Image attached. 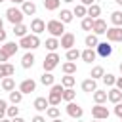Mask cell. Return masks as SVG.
I'll list each match as a JSON object with an SVG mask.
<instances>
[{
    "label": "cell",
    "mask_w": 122,
    "mask_h": 122,
    "mask_svg": "<svg viewBox=\"0 0 122 122\" xmlns=\"http://www.w3.org/2000/svg\"><path fill=\"white\" fill-rule=\"evenodd\" d=\"M63 92H65L63 84H53V86H51V90H50V93H48L50 107H57V105L61 103V99H63Z\"/></svg>",
    "instance_id": "obj_1"
},
{
    "label": "cell",
    "mask_w": 122,
    "mask_h": 122,
    "mask_svg": "<svg viewBox=\"0 0 122 122\" xmlns=\"http://www.w3.org/2000/svg\"><path fill=\"white\" fill-rule=\"evenodd\" d=\"M46 30H48L53 38H59V36L65 34V23H61L59 19H51V21H48Z\"/></svg>",
    "instance_id": "obj_2"
},
{
    "label": "cell",
    "mask_w": 122,
    "mask_h": 122,
    "mask_svg": "<svg viewBox=\"0 0 122 122\" xmlns=\"http://www.w3.org/2000/svg\"><path fill=\"white\" fill-rule=\"evenodd\" d=\"M6 17H8V21H10L11 25H21V23H23L25 13H23L19 8L11 6V8H8V10H6Z\"/></svg>",
    "instance_id": "obj_3"
},
{
    "label": "cell",
    "mask_w": 122,
    "mask_h": 122,
    "mask_svg": "<svg viewBox=\"0 0 122 122\" xmlns=\"http://www.w3.org/2000/svg\"><path fill=\"white\" fill-rule=\"evenodd\" d=\"M38 46H40L38 34H27L19 40V48H25V50H36Z\"/></svg>",
    "instance_id": "obj_4"
},
{
    "label": "cell",
    "mask_w": 122,
    "mask_h": 122,
    "mask_svg": "<svg viewBox=\"0 0 122 122\" xmlns=\"http://www.w3.org/2000/svg\"><path fill=\"white\" fill-rule=\"evenodd\" d=\"M57 65H59V55H57L55 51H50V53L44 57V63H42V67H44V72H50V71H53Z\"/></svg>",
    "instance_id": "obj_5"
},
{
    "label": "cell",
    "mask_w": 122,
    "mask_h": 122,
    "mask_svg": "<svg viewBox=\"0 0 122 122\" xmlns=\"http://www.w3.org/2000/svg\"><path fill=\"white\" fill-rule=\"evenodd\" d=\"M67 114L71 116V118H76V120H80L82 118V114H84V109L78 105V103H67Z\"/></svg>",
    "instance_id": "obj_6"
},
{
    "label": "cell",
    "mask_w": 122,
    "mask_h": 122,
    "mask_svg": "<svg viewBox=\"0 0 122 122\" xmlns=\"http://www.w3.org/2000/svg\"><path fill=\"white\" fill-rule=\"evenodd\" d=\"M74 42H76V38H74V34L72 32H65L63 36H61V40H59V46L63 48V50H72L74 48Z\"/></svg>",
    "instance_id": "obj_7"
},
{
    "label": "cell",
    "mask_w": 122,
    "mask_h": 122,
    "mask_svg": "<svg viewBox=\"0 0 122 122\" xmlns=\"http://www.w3.org/2000/svg\"><path fill=\"white\" fill-rule=\"evenodd\" d=\"M92 116L95 120H105V118H109V109L103 105H95V107H92Z\"/></svg>",
    "instance_id": "obj_8"
},
{
    "label": "cell",
    "mask_w": 122,
    "mask_h": 122,
    "mask_svg": "<svg viewBox=\"0 0 122 122\" xmlns=\"http://www.w3.org/2000/svg\"><path fill=\"white\" fill-rule=\"evenodd\" d=\"M107 40L109 42H122V29L120 27H111L107 29Z\"/></svg>",
    "instance_id": "obj_9"
},
{
    "label": "cell",
    "mask_w": 122,
    "mask_h": 122,
    "mask_svg": "<svg viewBox=\"0 0 122 122\" xmlns=\"http://www.w3.org/2000/svg\"><path fill=\"white\" fill-rule=\"evenodd\" d=\"M95 51H97V55L99 57H111V53H112V48H111V44L109 42H99L97 44V48H95Z\"/></svg>",
    "instance_id": "obj_10"
},
{
    "label": "cell",
    "mask_w": 122,
    "mask_h": 122,
    "mask_svg": "<svg viewBox=\"0 0 122 122\" xmlns=\"http://www.w3.org/2000/svg\"><path fill=\"white\" fill-rule=\"evenodd\" d=\"M93 34H105L107 32V21L105 19H101V17H97V19H93Z\"/></svg>",
    "instance_id": "obj_11"
},
{
    "label": "cell",
    "mask_w": 122,
    "mask_h": 122,
    "mask_svg": "<svg viewBox=\"0 0 122 122\" xmlns=\"http://www.w3.org/2000/svg\"><path fill=\"white\" fill-rule=\"evenodd\" d=\"M36 90V82L32 80V78H27V80H23L21 84H19V92L21 93H30V92H34Z\"/></svg>",
    "instance_id": "obj_12"
},
{
    "label": "cell",
    "mask_w": 122,
    "mask_h": 122,
    "mask_svg": "<svg viewBox=\"0 0 122 122\" xmlns=\"http://www.w3.org/2000/svg\"><path fill=\"white\" fill-rule=\"evenodd\" d=\"M30 30H32V34H40V32H44L46 30V23L42 21V19H32L30 21Z\"/></svg>",
    "instance_id": "obj_13"
},
{
    "label": "cell",
    "mask_w": 122,
    "mask_h": 122,
    "mask_svg": "<svg viewBox=\"0 0 122 122\" xmlns=\"http://www.w3.org/2000/svg\"><path fill=\"white\" fill-rule=\"evenodd\" d=\"M0 50L8 55V57H11V55H15L17 53V50H19V44H15V42H6L4 46H0Z\"/></svg>",
    "instance_id": "obj_14"
},
{
    "label": "cell",
    "mask_w": 122,
    "mask_h": 122,
    "mask_svg": "<svg viewBox=\"0 0 122 122\" xmlns=\"http://www.w3.org/2000/svg\"><path fill=\"white\" fill-rule=\"evenodd\" d=\"M15 74V67L10 63H0V78H8Z\"/></svg>",
    "instance_id": "obj_15"
},
{
    "label": "cell",
    "mask_w": 122,
    "mask_h": 122,
    "mask_svg": "<svg viewBox=\"0 0 122 122\" xmlns=\"http://www.w3.org/2000/svg\"><path fill=\"white\" fill-rule=\"evenodd\" d=\"M32 107H34L38 112H44V111H48L50 101H48L46 97H36V99H34V103H32Z\"/></svg>",
    "instance_id": "obj_16"
},
{
    "label": "cell",
    "mask_w": 122,
    "mask_h": 122,
    "mask_svg": "<svg viewBox=\"0 0 122 122\" xmlns=\"http://www.w3.org/2000/svg\"><path fill=\"white\" fill-rule=\"evenodd\" d=\"M80 57H82V61H84V63H93V61H95V57H97V51H95V50H92V48H86V50L82 51V55H80Z\"/></svg>",
    "instance_id": "obj_17"
},
{
    "label": "cell",
    "mask_w": 122,
    "mask_h": 122,
    "mask_svg": "<svg viewBox=\"0 0 122 122\" xmlns=\"http://www.w3.org/2000/svg\"><path fill=\"white\" fill-rule=\"evenodd\" d=\"M21 11H23L25 15H34V13H36V4H34L32 0H25Z\"/></svg>",
    "instance_id": "obj_18"
},
{
    "label": "cell",
    "mask_w": 122,
    "mask_h": 122,
    "mask_svg": "<svg viewBox=\"0 0 122 122\" xmlns=\"http://www.w3.org/2000/svg\"><path fill=\"white\" fill-rule=\"evenodd\" d=\"M95 90H97V82H95L93 78H86V80L82 82V92L92 93V92H95Z\"/></svg>",
    "instance_id": "obj_19"
},
{
    "label": "cell",
    "mask_w": 122,
    "mask_h": 122,
    "mask_svg": "<svg viewBox=\"0 0 122 122\" xmlns=\"http://www.w3.org/2000/svg\"><path fill=\"white\" fill-rule=\"evenodd\" d=\"M107 95H109V101H111V103H114V105L122 101V92H120L118 88H112L111 92H107Z\"/></svg>",
    "instance_id": "obj_20"
},
{
    "label": "cell",
    "mask_w": 122,
    "mask_h": 122,
    "mask_svg": "<svg viewBox=\"0 0 122 122\" xmlns=\"http://www.w3.org/2000/svg\"><path fill=\"white\" fill-rule=\"evenodd\" d=\"M107 99H109L107 92H101V90H95V92H93V101H95V105H103Z\"/></svg>",
    "instance_id": "obj_21"
},
{
    "label": "cell",
    "mask_w": 122,
    "mask_h": 122,
    "mask_svg": "<svg viewBox=\"0 0 122 122\" xmlns=\"http://www.w3.org/2000/svg\"><path fill=\"white\" fill-rule=\"evenodd\" d=\"M21 65H23V69H30V67L34 65V55H32L30 51H27V53L23 55V59H21Z\"/></svg>",
    "instance_id": "obj_22"
},
{
    "label": "cell",
    "mask_w": 122,
    "mask_h": 122,
    "mask_svg": "<svg viewBox=\"0 0 122 122\" xmlns=\"http://www.w3.org/2000/svg\"><path fill=\"white\" fill-rule=\"evenodd\" d=\"M2 90H4V92H13V90H15V80H13L11 76L2 78Z\"/></svg>",
    "instance_id": "obj_23"
},
{
    "label": "cell",
    "mask_w": 122,
    "mask_h": 122,
    "mask_svg": "<svg viewBox=\"0 0 122 122\" xmlns=\"http://www.w3.org/2000/svg\"><path fill=\"white\" fill-rule=\"evenodd\" d=\"M72 17H74V13L71 10H61V13H59V21L61 23H71Z\"/></svg>",
    "instance_id": "obj_24"
},
{
    "label": "cell",
    "mask_w": 122,
    "mask_h": 122,
    "mask_svg": "<svg viewBox=\"0 0 122 122\" xmlns=\"http://www.w3.org/2000/svg\"><path fill=\"white\" fill-rule=\"evenodd\" d=\"M27 30H29V27L27 25H13V34L15 36H19V38H23V36H27Z\"/></svg>",
    "instance_id": "obj_25"
},
{
    "label": "cell",
    "mask_w": 122,
    "mask_h": 122,
    "mask_svg": "<svg viewBox=\"0 0 122 122\" xmlns=\"http://www.w3.org/2000/svg\"><path fill=\"white\" fill-rule=\"evenodd\" d=\"M101 15V8L97 6V4H92L90 8H88V17H92V19H97Z\"/></svg>",
    "instance_id": "obj_26"
},
{
    "label": "cell",
    "mask_w": 122,
    "mask_h": 122,
    "mask_svg": "<svg viewBox=\"0 0 122 122\" xmlns=\"http://www.w3.org/2000/svg\"><path fill=\"white\" fill-rule=\"evenodd\" d=\"M84 42H86V46H88V48H92V50H95V48H97V44H99L97 34H88Z\"/></svg>",
    "instance_id": "obj_27"
},
{
    "label": "cell",
    "mask_w": 122,
    "mask_h": 122,
    "mask_svg": "<svg viewBox=\"0 0 122 122\" xmlns=\"http://www.w3.org/2000/svg\"><path fill=\"white\" fill-rule=\"evenodd\" d=\"M103 76H105V71H103V67H101V65L93 67V69H92V72H90V78H93V80L103 78Z\"/></svg>",
    "instance_id": "obj_28"
},
{
    "label": "cell",
    "mask_w": 122,
    "mask_h": 122,
    "mask_svg": "<svg viewBox=\"0 0 122 122\" xmlns=\"http://www.w3.org/2000/svg\"><path fill=\"white\" fill-rule=\"evenodd\" d=\"M72 13H74L76 17H82V19H84V17H88V8L82 6V4H78V6L72 10Z\"/></svg>",
    "instance_id": "obj_29"
},
{
    "label": "cell",
    "mask_w": 122,
    "mask_h": 122,
    "mask_svg": "<svg viewBox=\"0 0 122 122\" xmlns=\"http://www.w3.org/2000/svg\"><path fill=\"white\" fill-rule=\"evenodd\" d=\"M63 72L65 74H74L76 72V63H72V61H67V63H63Z\"/></svg>",
    "instance_id": "obj_30"
},
{
    "label": "cell",
    "mask_w": 122,
    "mask_h": 122,
    "mask_svg": "<svg viewBox=\"0 0 122 122\" xmlns=\"http://www.w3.org/2000/svg\"><path fill=\"white\" fill-rule=\"evenodd\" d=\"M74 82H76V78H74L72 74H65V76L61 78V84H63V88H72V86H74Z\"/></svg>",
    "instance_id": "obj_31"
},
{
    "label": "cell",
    "mask_w": 122,
    "mask_h": 122,
    "mask_svg": "<svg viewBox=\"0 0 122 122\" xmlns=\"http://www.w3.org/2000/svg\"><path fill=\"white\" fill-rule=\"evenodd\" d=\"M111 23L114 27H122V11H112L111 13Z\"/></svg>",
    "instance_id": "obj_32"
},
{
    "label": "cell",
    "mask_w": 122,
    "mask_h": 122,
    "mask_svg": "<svg viewBox=\"0 0 122 122\" xmlns=\"http://www.w3.org/2000/svg\"><path fill=\"white\" fill-rule=\"evenodd\" d=\"M53 80H55V78H53L51 72H44V74L40 76V82H42L44 86H53Z\"/></svg>",
    "instance_id": "obj_33"
},
{
    "label": "cell",
    "mask_w": 122,
    "mask_h": 122,
    "mask_svg": "<svg viewBox=\"0 0 122 122\" xmlns=\"http://www.w3.org/2000/svg\"><path fill=\"white\" fill-rule=\"evenodd\" d=\"M74 97H76V92H74L72 88H65V92H63V101L71 103V101H72Z\"/></svg>",
    "instance_id": "obj_34"
},
{
    "label": "cell",
    "mask_w": 122,
    "mask_h": 122,
    "mask_svg": "<svg viewBox=\"0 0 122 122\" xmlns=\"http://www.w3.org/2000/svg\"><path fill=\"white\" fill-rule=\"evenodd\" d=\"M59 6H61V0H44V8H46V10H50V11L57 10Z\"/></svg>",
    "instance_id": "obj_35"
},
{
    "label": "cell",
    "mask_w": 122,
    "mask_h": 122,
    "mask_svg": "<svg viewBox=\"0 0 122 122\" xmlns=\"http://www.w3.org/2000/svg\"><path fill=\"white\" fill-rule=\"evenodd\" d=\"M46 48H48L50 51H55V50L59 48V40H57V38H53V36H51V38H48V40H46Z\"/></svg>",
    "instance_id": "obj_36"
},
{
    "label": "cell",
    "mask_w": 122,
    "mask_h": 122,
    "mask_svg": "<svg viewBox=\"0 0 122 122\" xmlns=\"http://www.w3.org/2000/svg\"><path fill=\"white\" fill-rule=\"evenodd\" d=\"M80 55H82V51H78L76 48H72V50H69V51H67V61H72V63H74Z\"/></svg>",
    "instance_id": "obj_37"
},
{
    "label": "cell",
    "mask_w": 122,
    "mask_h": 122,
    "mask_svg": "<svg viewBox=\"0 0 122 122\" xmlns=\"http://www.w3.org/2000/svg\"><path fill=\"white\" fill-rule=\"evenodd\" d=\"M21 99H23V93H21L19 90H17V92H15V90H13V92H10V101H11L13 105L21 103Z\"/></svg>",
    "instance_id": "obj_38"
},
{
    "label": "cell",
    "mask_w": 122,
    "mask_h": 122,
    "mask_svg": "<svg viewBox=\"0 0 122 122\" xmlns=\"http://www.w3.org/2000/svg\"><path fill=\"white\" fill-rule=\"evenodd\" d=\"M103 82H105V86H116V76L111 74V72H107L103 76Z\"/></svg>",
    "instance_id": "obj_39"
},
{
    "label": "cell",
    "mask_w": 122,
    "mask_h": 122,
    "mask_svg": "<svg viewBox=\"0 0 122 122\" xmlns=\"http://www.w3.org/2000/svg\"><path fill=\"white\" fill-rule=\"evenodd\" d=\"M46 116H50L51 120L59 118V107H48V111H46Z\"/></svg>",
    "instance_id": "obj_40"
},
{
    "label": "cell",
    "mask_w": 122,
    "mask_h": 122,
    "mask_svg": "<svg viewBox=\"0 0 122 122\" xmlns=\"http://www.w3.org/2000/svg\"><path fill=\"white\" fill-rule=\"evenodd\" d=\"M93 29V19L92 17H84L82 19V30H92Z\"/></svg>",
    "instance_id": "obj_41"
},
{
    "label": "cell",
    "mask_w": 122,
    "mask_h": 122,
    "mask_svg": "<svg viewBox=\"0 0 122 122\" xmlns=\"http://www.w3.org/2000/svg\"><path fill=\"white\" fill-rule=\"evenodd\" d=\"M6 114H8L10 118H15V116H19V107H15V105H13V107H8V112H6Z\"/></svg>",
    "instance_id": "obj_42"
},
{
    "label": "cell",
    "mask_w": 122,
    "mask_h": 122,
    "mask_svg": "<svg viewBox=\"0 0 122 122\" xmlns=\"http://www.w3.org/2000/svg\"><path fill=\"white\" fill-rule=\"evenodd\" d=\"M6 112H8V103L6 99H0V120L6 116Z\"/></svg>",
    "instance_id": "obj_43"
},
{
    "label": "cell",
    "mask_w": 122,
    "mask_h": 122,
    "mask_svg": "<svg viewBox=\"0 0 122 122\" xmlns=\"http://www.w3.org/2000/svg\"><path fill=\"white\" fill-rule=\"evenodd\" d=\"M114 114L122 120V103H116V105H114Z\"/></svg>",
    "instance_id": "obj_44"
},
{
    "label": "cell",
    "mask_w": 122,
    "mask_h": 122,
    "mask_svg": "<svg viewBox=\"0 0 122 122\" xmlns=\"http://www.w3.org/2000/svg\"><path fill=\"white\" fill-rule=\"evenodd\" d=\"M30 122H46V118L44 116H40V114H36V116H32V120Z\"/></svg>",
    "instance_id": "obj_45"
},
{
    "label": "cell",
    "mask_w": 122,
    "mask_h": 122,
    "mask_svg": "<svg viewBox=\"0 0 122 122\" xmlns=\"http://www.w3.org/2000/svg\"><path fill=\"white\" fill-rule=\"evenodd\" d=\"M80 4H82V6H86V8H90L92 4H95V0H80Z\"/></svg>",
    "instance_id": "obj_46"
},
{
    "label": "cell",
    "mask_w": 122,
    "mask_h": 122,
    "mask_svg": "<svg viewBox=\"0 0 122 122\" xmlns=\"http://www.w3.org/2000/svg\"><path fill=\"white\" fill-rule=\"evenodd\" d=\"M6 61H8V55H6V53L0 50V63H6Z\"/></svg>",
    "instance_id": "obj_47"
},
{
    "label": "cell",
    "mask_w": 122,
    "mask_h": 122,
    "mask_svg": "<svg viewBox=\"0 0 122 122\" xmlns=\"http://www.w3.org/2000/svg\"><path fill=\"white\" fill-rule=\"evenodd\" d=\"M0 42H6V30L4 29L0 30Z\"/></svg>",
    "instance_id": "obj_48"
},
{
    "label": "cell",
    "mask_w": 122,
    "mask_h": 122,
    "mask_svg": "<svg viewBox=\"0 0 122 122\" xmlns=\"http://www.w3.org/2000/svg\"><path fill=\"white\" fill-rule=\"evenodd\" d=\"M116 88L122 92V76H120V78H116Z\"/></svg>",
    "instance_id": "obj_49"
},
{
    "label": "cell",
    "mask_w": 122,
    "mask_h": 122,
    "mask_svg": "<svg viewBox=\"0 0 122 122\" xmlns=\"http://www.w3.org/2000/svg\"><path fill=\"white\" fill-rule=\"evenodd\" d=\"M11 122H25L21 116H15V118H11Z\"/></svg>",
    "instance_id": "obj_50"
},
{
    "label": "cell",
    "mask_w": 122,
    "mask_h": 122,
    "mask_svg": "<svg viewBox=\"0 0 122 122\" xmlns=\"http://www.w3.org/2000/svg\"><path fill=\"white\" fill-rule=\"evenodd\" d=\"M10 2H13V4H23L25 0H10Z\"/></svg>",
    "instance_id": "obj_51"
},
{
    "label": "cell",
    "mask_w": 122,
    "mask_h": 122,
    "mask_svg": "<svg viewBox=\"0 0 122 122\" xmlns=\"http://www.w3.org/2000/svg\"><path fill=\"white\" fill-rule=\"evenodd\" d=\"M2 29H4V21L0 19V30H2Z\"/></svg>",
    "instance_id": "obj_52"
},
{
    "label": "cell",
    "mask_w": 122,
    "mask_h": 122,
    "mask_svg": "<svg viewBox=\"0 0 122 122\" xmlns=\"http://www.w3.org/2000/svg\"><path fill=\"white\" fill-rule=\"evenodd\" d=\"M0 122H11V118H10V120H8V118H2Z\"/></svg>",
    "instance_id": "obj_53"
},
{
    "label": "cell",
    "mask_w": 122,
    "mask_h": 122,
    "mask_svg": "<svg viewBox=\"0 0 122 122\" xmlns=\"http://www.w3.org/2000/svg\"><path fill=\"white\" fill-rule=\"evenodd\" d=\"M114 2H116V4H118V6H122V0H114Z\"/></svg>",
    "instance_id": "obj_54"
},
{
    "label": "cell",
    "mask_w": 122,
    "mask_h": 122,
    "mask_svg": "<svg viewBox=\"0 0 122 122\" xmlns=\"http://www.w3.org/2000/svg\"><path fill=\"white\" fill-rule=\"evenodd\" d=\"M63 2H67V4H71V2H74V0H63Z\"/></svg>",
    "instance_id": "obj_55"
},
{
    "label": "cell",
    "mask_w": 122,
    "mask_h": 122,
    "mask_svg": "<svg viewBox=\"0 0 122 122\" xmlns=\"http://www.w3.org/2000/svg\"><path fill=\"white\" fill-rule=\"evenodd\" d=\"M118 69H120V72H122V61H120V65H118Z\"/></svg>",
    "instance_id": "obj_56"
},
{
    "label": "cell",
    "mask_w": 122,
    "mask_h": 122,
    "mask_svg": "<svg viewBox=\"0 0 122 122\" xmlns=\"http://www.w3.org/2000/svg\"><path fill=\"white\" fill-rule=\"evenodd\" d=\"M53 122H63V120H61V118H55V120H53Z\"/></svg>",
    "instance_id": "obj_57"
},
{
    "label": "cell",
    "mask_w": 122,
    "mask_h": 122,
    "mask_svg": "<svg viewBox=\"0 0 122 122\" xmlns=\"http://www.w3.org/2000/svg\"><path fill=\"white\" fill-rule=\"evenodd\" d=\"M76 122H84V120H76Z\"/></svg>",
    "instance_id": "obj_58"
},
{
    "label": "cell",
    "mask_w": 122,
    "mask_h": 122,
    "mask_svg": "<svg viewBox=\"0 0 122 122\" xmlns=\"http://www.w3.org/2000/svg\"><path fill=\"white\" fill-rule=\"evenodd\" d=\"M93 122H101V120H93Z\"/></svg>",
    "instance_id": "obj_59"
},
{
    "label": "cell",
    "mask_w": 122,
    "mask_h": 122,
    "mask_svg": "<svg viewBox=\"0 0 122 122\" xmlns=\"http://www.w3.org/2000/svg\"><path fill=\"white\" fill-rule=\"evenodd\" d=\"M2 2H4V0H0V4H2Z\"/></svg>",
    "instance_id": "obj_60"
},
{
    "label": "cell",
    "mask_w": 122,
    "mask_h": 122,
    "mask_svg": "<svg viewBox=\"0 0 122 122\" xmlns=\"http://www.w3.org/2000/svg\"><path fill=\"white\" fill-rule=\"evenodd\" d=\"M120 122H122V120H120Z\"/></svg>",
    "instance_id": "obj_61"
}]
</instances>
